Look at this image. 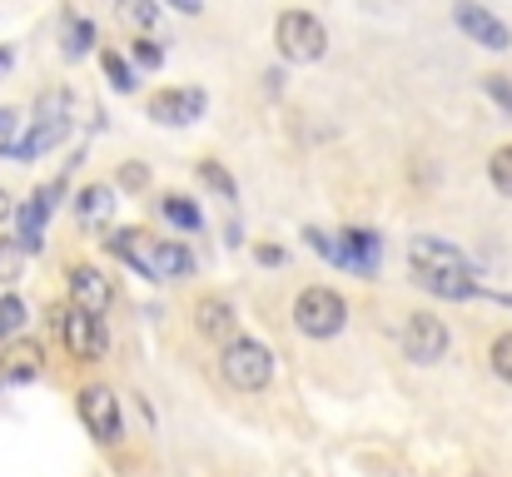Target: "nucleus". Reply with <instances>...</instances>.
Instances as JSON below:
<instances>
[{"mask_svg": "<svg viewBox=\"0 0 512 477\" xmlns=\"http://www.w3.org/2000/svg\"><path fill=\"white\" fill-rule=\"evenodd\" d=\"M15 135H20V115L15 110H0V155L5 159L15 150Z\"/></svg>", "mask_w": 512, "mask_h": 477, "instance_id": "c85d7f7f", "label": "nucleus"}, {"mask_svg": "<svg viewBox=\"0 0 512 477\" xmlns=\"http://www.w3.org/2000/svg\"><path fill=\"white\" fill-rule=\"evenodd\" d=\"M403 353L418 368L443 363V353H448V323L438 314H408V323H403Z\"/></svg>", "mask_w": 512, "mask_h": 477, "instance_id": "9d476101", "label": "nucleus"}, {"mask_svg": "<svg viewBox=\"0 0 512 477\" xmlns=\"http://www.w3.org/2000/svg\"><path fill=\"white\" fill-rule=\"evenodd\" d=\"M120 184L125 189H145L150 184V169L145 164H120Z\"/></svg>", "mask_w": 512, "mask_h": 477, "instance_id": "c756f323", "label": "nucleus"}, {"mask_svg": "<svg viewBox=\"0 0 512 477\" xmlns=\"http://www.w3.org/2000/svg\"><path fill=\"white\" fill-rule=\"evenodd\" d=\"M304 239H309V249L314 254H324L329 264H339V269H348V249H343V234H324V229H304Z\"/></svg>", "mask_w": 512, "mask_h": 477, "instance_id": "412c9836", "label": "nucleus"}, {"mask_svg": "<svg viewBox=\"0 0 512 477\" xmlns=\"http://www.w3.org/2000/svg\"><path fill=\"white\" fill-rule=\"evenodd\" d=\"M45 224H50V209L30 194V199L15 209V239H20L25 254H40V249H45Z\"/></svg>", "mask_w": 512, "mask_h": 477, "instance_id": "dca6fc26", "label": "nucleus"}, {"mask_svg": "<svg viewBox=\"0 0 512 477\" xmlns=\"http://www.w3.org/2000/svg\"><path fill=\"white\" fill-rule=\"evenodd\" d=\"M204 110H209V95H204L199 85L160 90V95H150V105H145V115H150L155 125H170V130H184V125L204 120Z\"/></svg>", "mask_w": 512, "mask_h": 477, "instance_id": "1a4fd4ad", "label": "nucleus"}, {"mask_svg": "<svg viewBox=\"0 0 512 477\" xmlns=\"http://www.w3.org/2000/svg\"><path fill=\"white\" fill-rule=\"evenodd\" d=\"M50 323H55V333H60V343H65L70 358L95 363V358L110 353V328H105L100 314H85V309H50Z\"/></svg>", "mask_w": 512, "mask_h": 477, "instance_id": "423d86ee", "label": "nucleus"}, {"mask_svg": "<svg viewBox=\"0 0 512 477\" xmlns=\"http://www.w3.org/2000/svg\"><path fill=\"white\" fill-rule=\"evenodd\" d=\"M25 299H20V294H5V299H0V343H10V338H15V333H20V328H25Z\"/></svg>", "mask_w": 512, "mask_h": 477, "instance_id": "5701e85b", "label": "nucleus"}, {"mask_svg": "<svg viewBox=\"0 0 512 477\" xmlns=\"http://www.w3.org/2000/svg\"><path fill=\"white\" fill-rule=\"evenodd\" d=\"M194 328L209 338V343H234L239 338V318H234V304L229 299H204L199 309H194Z\"/></svg>", "mask_w": 512, "mask_h": 477, "instance_id": "ddd939ff", "label": "nucleus"}, {"mask_svg": "<svg viewBox=\"0 0 512 477\" xmlns=\"http://www.w3.org/2000/svg\"><path fill=\"white\" fill-rule=\"evenodd\" d=\"M65 284H70V309H85V314H110V304H115V284L95 269V264H75L70 274H65Z\"/></svg>", "mask_w": 512, "mask_h": 477, "instance_id": "9b49d317", "label": "nucleus"}, {"mask_svg": "<svg viewBox=\"0 0 512 477\" xmlns=\"http://www.w3.org/2000/svg\"><path fill=\"white\" fill-rule=\"evenodd\" d=\"M488 179H493V189H498V194H508L512 199V145H503L498 155L488 159Z\"/></svg>", "mask_w": 512, "mask_h": 477, "instance_id": "393cba45", "label": "nucleus"}, {"mask_svg": "<svg viewBox=\"0 0 512 477\" xmlns=\"http://www.w3.org/2000/svg\"><path fill=\"white\" fill-rule=\"evenodd\" d=\"M483 90H488L493 105H503V110L512 115V80L508 75H483Z\"/></svg>", "mask_w": 512, "mask_h": 477, "instance_id": "cd10ccee", "label": "nucleus"}, {"mask_svg": "<svg viewBox=\"0 0 512 477\" xmlns=\"http://www.w3.org/2000/svg\"><path fill=\"white\" fill-rule=\"evenodd\" d=\"M488 358H493V373H498L503 383H512V333H498V338H493Z\"/></svg>", "mask_w": 512, "mask_h": 477, "instance_id": "a878e982", "label": "nucleus"}, {"mask_svg": "<svg viewBox=\"0 0 512 477\" xmlns=\"http://www.w3.org/2000/svg\"><path fill=\"white\" fill-rule=\"evenodd\" d=\"M100 70H105V80L120 90V95H130V90H140V75H135V60H125L120 50H105L100 55Z\"/></svg>", "mask_w": 512, "mask_h": 477, "instance_id": "a211bd4d", "label": "nucleus"}, {"mask_svg": "<svg viewBox=\"0 0 512 477\" xmlns=\"http://www.w3.org/2000/svg\"><path fill=\"white\" fill-rule=\"evenodd\" d=\"M254 259H259V264H264V269H279V264H284V259H289V254H284V249H279V244H259V249H254Z\"/></svg>", "mask_w": 512, "mask_h": 477, "instance_id": "7c9ffc66", "label": "nucleus"}, {"mask_svg": "<svg viewBox=\"0 0 512 477\" xmlns=\"http://www.w3.org/2000/svg\"><path fill=\"white\" fill-rule=\"evenodd\" d=\"M0 378H5V373H0Z\"/></svg>", "mask_w": 512, "mask_h": 477, "instance_id": "f704fd0d", "label": "nucleus"}, {"mask_svg": "<svg viewBox=\"0 0 512 477\" xmlns=\"http://www.w3.org/2000/svg\"><path fill=\"white\" fill-rule=\"evenodd\" d=\"M199 179H204V184H209L219 199H229V204L239 199V184H234V174H229L219 159H199Z\"/></svg>", "mask_w": 512, "mask_h": 477, "instance_id": "aec40b11", "label": "nucleus"}, {"mask_svg": "<svg viewBox=\"0 0 512 477\" xmlns=\"http://www.w3.org/2000/svg\"><path fill=\"white\" fill-rule=\"evenodd\" d=\"M219 373L234 393H264L274 383V353L259 338H234L219 353Z\"/></svg>", "mask_w": 512, "mask_h": 477, "instance_id": "7ed1b4c3", "label": "nucleus"}, {"mask_svg": "<svg viewBox=\"0 0 512 477\" xmlns=\"http://www.w3.org/2000/svg\"><path fill=\"white\" fill-rule=\"evenodd\" d=\"M453 20H458V30H463L468 40H478L483 50H508L512 45V30L493 10H483L478 0H458V5H453Z\"/></svg>", "mask_w": 512, "mask_h": 477, "instance_id": "f8f14e48", "label": "nucleus"}, {"mask_svg": "<svg viewBox=\"0 0 512 477\" xmlns=\"http://www.w3.org/2000/svg\"><path fill=\"white\" fill-rule=\"evenodd\" d=\"M160 214H165V224L184 229V234H199V229H204V209H199L189 194H165V199H160Z\"/></svg>", "mask_w": 512, "mask_h": 477, "instance_id": "f3484780", "label": "nucleus"}, {"mask_svg": "<svg viewBox=\"0 0 512 477\" xmlns=\"http://www.w3.org/2000/svg\"><path fill=\"white\" fill-rule=\"evenodd\" d=\"M10 60H15V55H10V50L0 45V70H10Z\"/></svg>", "mask_w": 512, "mask_h": 477, "instance_id": "72a5a7b5", "label": "nucleus"}, {"mask_svg": "<svg viewBox=\"0 0 512 477\" xmlns=\"http://www.w3.org/2000/svg\"><path fill=\"white\" fill-rule=\"evenodd\" d=\"M10 219H15V204H10V194L0 189V224H10Z\"/></svg>", "mask_w": 512, "mask_h": 477, "instance_id": "473e14b6", "label": "nucleus"}, {"mask_svg": "<svg viewBox=\"0 0 512 477\" xmlns=\"http://www.w3.org/2000/svg\"><path fill=\"white\" fill-rule=\"evenodd\" d=\"M75 408H80V418H85V428H90V438L95 443H120V433H125V418H120V398L105 388V383H90V388H80V398H75Z\"/></svg>", "mask_w": 512, "mask_h": 477, "instance_id": "6e6552de", "label": "nucleus"}, {"mask_svg": "<svg viewBox=\"0 0 512 477\" xmlns=\"http://www.w3.org/2000/svg\"><path fill=\"white\" fill-rule=\"evenodd\" d=\"M170 10H179V15H199L204 10V0H165Z\"/></svg>", "mask_w": 512, "mask_h": 477, "instance_id": "2f4dec72", "label": "nucleus"}, {"mask_svg": "<svg viewBox=\"0 0 512 477\" xmlns=\"http://www.w3.org/2000/svg\"><path fill=\"white\" fill-rule=\"evenodd\" d=\"M115 189L110 184H85L80 194H75V219L85 224V229H105L110 219H115Z\"/></svg>", "mask_w": 512, "mask_h": 477, "instance_id": "4468645a", "label": "nucleus"}, {"mask_svg": "<svg viewBox=\"0 0 512 477\" xmlns=\"http://www.w3.org/2000/svg\"><path fill=\"white\" fill-rule=\"evenodd\" d=\"M105 249L150 284H179V279L194 274V254L179 239H155L150 229H115L105 239Z\"/></svg>", "mask_w": 512, "mask_h": 477, "instance_id": "f257e3e1", "label": "nucleus"}, {"mask_svg": "<svg viewBox=\"0 0 512 477\" xmlns=\"http://www.w3.org/2000/svg\"><path fill=\"white\" fill-rule=\"evenodd\" d=\"M408 264H413V279H448V274H473V264L463 259L458 244L448 239H433V234H418L408 244Z\"/></svg>", "mask_w": 512, "mask_h": 477, "instance_id": "0eeeda50", "label": "nucleus"}, {"mask_svg": "<svg viewBox=\"0 0 512 477\" xmlns=\"http://www.w3.org/2000/svg\"><path fill=\"white\" fill-rule=\"evenodd\" d=\"M343 249H348V269L373 279L378 274V259H383V239L373 229H343Z\"/></svg>", "mask_w": 512, "mask_h": 477, "instance_id": "2eb2a0df", "label": "nucleus"}, {"mask_svg": "<svg viewBox=\"0 0 512 477\" xmlns=\"http://www.w3.org/2000/svg\"><path fill=\"white\" fill-rule=\"evenodd\" d=\"M115 10H120V20H130V25H140V30H150L155 20H160V0H115Z\"/></svg>", "mask_w": 512, "mask_h": 477, "instance_id": "4be33fe9", "label": "nucleus"}, {"mask_svg": "<svg viewBox=\"0 0 512 477\" xmlns=\"http://www.w3.org/2000/svg\"><path fill=\"white\" fill-rule=\"evenodd\" d=\"M65 135H70V95H65V90H50V95H40V100H35V125H30V135H25V140H15L10 159L30 164V159L50 155Z\"/></svg>", "mask_w": 512, "mask_h": 477, "instance_id": "f03ea898", "label": "nucleus"}, {"mask_svg": "<svg viewBox=\"0 0 512 477\" xmlns=\"http://www.w3.org/2000/svg\"><path fill=\"white\" fill-rule=\"evenodd\" d=\"M90 45H95V20L70 15V20H65V60H80Z\"/></svg>", "mask_w": 512, "mask_h": 477, "instance_id": "6ab92c4d", "label": "nucleus"}, {"mask_svg": "<svg viewBox=\"0 0 512 477\" xmlns=\"http://www.w3.org/2000/svg\"><path fill=\"white\" fill-rule=\"evenodd\" d=\"M130 55H135L140 70H160V65H165V45H160V40H135Z\"/></svg>", "mask_w": 512, "mask_h": 477, "instance_id": "bb28decb", "label": "nucleus"}, {"mask_svg": "<svg viewBox=\"0 0 512 477\" xmlns=\"http://www.w3.org/2000/svg\"><path fill=\"white\" fill-rule=\"evenodd\" d=\"M343 323H348V304H343L339 289H329V284H314V289H304L299 299H294V328L304 333V338H339Z\"/></svg>", "mask_w": 512, "mask_h": 477, "instance_id": "39448f33", "label": "nucleus"}, {"mask_svg": "<svg viewBox=\"0 0 512 477\" xmlns=\"http://www.w3.org/2000/svg\"><path fill=\"white\" fill-rule=\"evenodd\" d=\"M20 269H25V249H20V239H0V284H15Z\"/></svg>", "mask_w": 512, "mask_h": 477, "instance_id": "b1692460", "label": "nucleus"}, {"mask_svg": "<svg viewBox=\"0 0 512 477\" xmlns=\"http://www.w3.org/2000/svg\"><path fill=\"white\" fill-rule=\"evenodd\" d=\"M274 45H279V55H284L289 65H314V60H324V50H329V30H324V20L309 15V10H284V15L274 20Z\"/></svg>", "mask_w": 512, "mask_h": 477, "instance_id": "20e7f679", "label": "nucleus"}]
</instances>
